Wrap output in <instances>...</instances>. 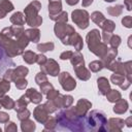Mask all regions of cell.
<instances>
[{"instance_id":"23","label":"cell","mask_w":132,"mask_h":132,"mask_svg":"<svg viewBox=\"0 0 132 132\" xmlns=\"http://www.w3.org/2000/svg\"><path fill=\"white\" fill-rule=\"evenodd\" d=\"M5 13H6V12L3 11V10L0 8V18H4V16H5Z\"/></svg>"},{"instance_id":"7","label":"cell","mask_w":132,"mask_h":132,"mask_svg":"<svg viewBox=\"0 0 132 132\" xmlns=\"http://www.w3.org/2000/svg\"><path fill=\"white\" fill-rule=\"evenodd\" d=\"M48 7H50V12H51V14H53V13H55V12H58V11H60V9H61V2H60V1L51 2L50 5H48Z\"/></svg>"},{"instance_id":"5","label":"cell","mask_w":132,"mask_h":132,"mask_svg":"<svg viewBox=\"0 0 132 132\" xmlns=\"http://www.w3.org/2000/svg\"><path fill=\"white\" fill-rule=\"evenodd\" d=\"M98 87L100 89V93L101 94H106L108 88H109V85H108V81L105 79V78H99L98 79Z\"/></svg>"},{"instance_id":"24","label":"cell","mask_w":132,"mask_h":132,"mask_svg":"<svg viewBox=\"0 0 132 132\" xmlns=\"http://www.w3.org/2000/svg\"><path fill=\"white\" fill-rule=\"evenodd\" d=\"M129 1H130V0H127V5H128V8H127V9H128V10H130V9H131V8H130V4H129Z\"/></svg>"},{"instance_id":"16","label":"cell","mask_w":132,"mask_h":132,"mask_svg":"<svg viewBox=\"0 0 132 132\" xmlns=\"http://www.w3.org/2000/svg\"><path fill=\"white\" fill-rule=\"evenodd\" d=\"M90 68H91L93 71H98V70H100V69L102 68V65H101V63L95 61V62H93V63L90 64Z\"/></svg>"},{"instance_id":"15","label":"cell","mask_w":132,"mask_h":132,"mask_svg":"<svg viewBox=\"0 0 132 132\" xmlns=\"http://www.w3.org/2000/svg\"><path fill=\"white\" fill-rule=\"evenodd\" d=\"M9 82L8 81H1L0 82V95L4 94L6 91L9 90Z\"/></svg>"},{"instance_id":"2","label":"cell","mask_w":132,"mask_h":132,"mask_svg":"<svg viewBox=\"0 0 132 132\" xmlns=\"http://www.w3.org/2000/svg\"><path fill=\"white\" fill-rule=\"evenodd\" d=\"M10 66H14V63L9 58V56H7L4 48L0 45V75Z\"/></svg>"},{"instance_id":"3","label":"cell","mask_w":132,"mask_h":132,"mask_svg":"<svg viewBox=\"0 0 132 132\" xmlns=\"http://www.w3.org/2000/svg\"><path fill=\"white\" fill-rule=\"evenodd\" d=\"M60 81H61V85L62 87L65 89V90H72L73 88H75V80L69 75V73L67 72H63L60 76Z\"/></svg>"},{"instance_id":"22","label":"cell","mask_w":132,"mask_h":132,"mask_svg":"<svg viewBox=\"0 0 132 132\" xmlns=\"http://www.w3.org/2000/svg\"><path fill=\"white\" fill-rule=\"evenodd\" d=\"M66 1H67V3L70 4V5H74V4H76V3L78 2V0H66Z\"/></svg>"},{"instance_id":"4","label":"cell","mask_w":132,"mask_h":132,"mask_svg":"<svg viewBox=\"0 0 132 132\" xmlns=\"http://www.w3.org/2000/svg\"><path fill=\"white\" fill-rule=\"evenodd\" d=\"M47 63H48V66H47L45 69L43 68V70H44L45 72L50 73V74L53 75V76L58 75V73H59V65H58L54 60H50Z\"/></svg>"},{"instance_id":"8","label":"cell","mask_w":132,"mask_h":132,"mask_svg":"<svg viewBox=\"0 0 132 132\" xmlns=\"http://www.w3.org/2000/svg\"><path fill=\"white\" fill-rule=\"evenodd\" d=\"M10 21H11L13 24H15V25H22V24H24V19H23V15H22L21 12L14 13V14L11 16Z\"/></svg>"},{"instance_id":"17","label":"cell","mask_w":132,"mask_h":132,"mask_svg":"<svg viewBox=\"0 0 132 132\" xmlns=\"http://www.w3.org/2000/svg\"><path fill=\"white\" fill-rule=\"evenodd\" d=\"M15 86H16L19 89H24V88L27 86V81H26L25 79H19V80H16Z\"/></svg>"},{"instance_id":"1","label":"cell","mask_w":132,"mask_h":132,"mask_svg":"<svg viewBox=\"0 0 132 132\" xmlns=\"http://www.w3.org/2000/svg\"><path fill=\"white\" fill-rule=\"evenodd\" d=\"M88 16H89V14L85 10H75L72 12V20L81 29H85L88 27V24H89Z\"/></svg>"},{"instance_id":"19","label":"cell","mask_w":132,"mask_h":132,"mask_svg":"<svg viewBox=\"0 0 132 132\" xmlns=\"http://www.w3.org/2000/svg\"><path fill=\"white\" fill-rule=\"evenodd\" d=\"M36 61L40 64V65H42L45 61H46V59H45V57L44 56H42V55H39V56H37V59H36Z\"/></svg>"},{"instance_id":"12","label":"cell","mask_w":132,"mask_h":132,"mask_svg":"<svg viewBox=\"0 0 132 132\" xmlns=\"http://www.w3.org/2000/svg\"><path fill=\"white\" fill-rule=\"evenodd\" d=\"M0 6H1V8H4V11H5V12H6V11H10V10H12V8H13L12 4H11L10 2H8L7 0H2V1L0 2Z\"/></svg>"},{"instance_id":"20","label":"cell","mask_w":132,"mask_h":132,"mask_svg":"<svg viewBox=\"0 0 132 132\" xmlns=\"http://www.w3.org/2000/svg\"><path fill=\"white\" fill-rule=\"evenodd\" d=\"M123 24L125 26H127V27H131V25H130V16H127V18L123 19Z\"/></svg>"},{"instance_id":"21","label":"cell","mask_w":132,"mask_h":132,"mask_svg":"<svg viewBox=\"0 0 132 132\" xmlns=\"http://www.w3.org/2000/svg\"><path fill=\"white\" fill-rule=\"evenodd\" d=\"M92 2H93V0H82V5L84 6H89Z\"/></svg>"},{"instance_id":"13","label":"cell","mask_w":132,"mask_h":132,"mask_svg":"<svg viewBox=\"0 0 132 132\" xmlns=\"http://www.w3.org/2000/svg\"><path fill=\"white\" fill-rule=\"evenodd\" d=\"M54 48V44L51 42L48 43H44V44H39L38 45V50L40 52H46V51H52Z\"/></svg>"},{"instance_id":"18","label":"cell","mask_w":132,"mask_h":132,"mask_svg":"<svg viewBox=\"0 0 132 132\" xmlns=\"http://www.w3.org/2000/svg\"><path fill=\"white\" fill-rule=\"evenodd\" d=\"M72 57V53L71 52H66V53H63L61 55V59L62 60H65V59H69Z\"/></svg>"},{"instance_id":"25","label":"cell","mask_w":132,"mask_h":132,"mask_svg":"<svg viewBox=\"0 0 132 132\" xmlns=\"http://www.w3.org/2000/svg\"><path fill=\"white\" fill-rule=\"evenodd\" d=\"M105 1H109L110 2V1H113V0H105Z\"/></svg>"},{"instance_id":"6","label":"cell","mask_w":132,"mask_h":132,"mask_svg":"<svg viewBox=\"0 0 132 132\" xmlns=\"http://www.w3.org/2000/svg\"><path fill=\"white\" fill-rule=\"evenodd\" d=\"M27 95L31 96L32 101L35 102V103H37V102H39L41 100V95L39 93H37L36 90H34V89H29L28 92H27Z\"/></svg>"},{"instance_id":"11","label":"cell","mask_w":132,"mask_h":132,"mask_svg":"<svg viewBox=\"0 0 132 132\" xmlns=\"http://www.w3.org/2000/svg\"><path fill=\"white\" fill-rule=\"evenodd\" d=\"M92 20H93L97 25H100V26H101V21L104 20V16H103V14L100 13V12H94V13L92 14Z\"/></svg>"},{"instance_id":"9","label":"cell","mask_w":132,"mask_h":132,"mask_svg":"<svg viewBox=\"0 0 132 132\" xmlns=\"http://www.w3.org/2000/svg\"><path fill=\"white\" fill-rule=\"evenodd\" d=\"M26 34L30 37L31 40H33V42L38 41V38H39V31L38 30H27Z\"/></svg>"},{"instance_id":"14","label":"cell","mask_w":132,"mask_h":132,"mask_svg":"<svg viewBox=\"0 0 132 132\" xmlns=\"http://www.w3.org/2000/svg\"><path fill=\"white\" fill-rule=\"evenodd\" d=\"M1 103H2L3 106H5V108H8V109L11 108V106H12V104H13L12 100H11L9 97H4V99L1 100Z\"/></svg>"},{"instance_id":"10","label":"cell","mask_w":132,"mask_h":132,"mask_svg":"<svg viewBox=\"0 0 132 132\" xmlns=\"http://www.w3.org/2000/svg\"><path fill=\"white\" fill-rule=\"evenodd\" d=\"M36 59H37V56L34 53H32V52H27V53L24 54V60L26 62L30 63V64L33 63V62H35Z\"/></svg>"}]
</instances>
